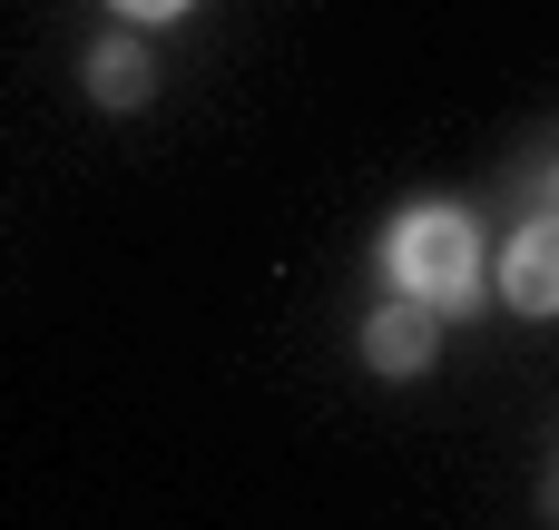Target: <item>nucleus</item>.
I'll return each mask as SVG.
<instances>
[{
    "mask_svg": "<svg viewBox=\"0 0 559 530\" xmlns=\"http://www.w3.org/2000/svg\"><path fill=\"white\" fill-rule=\"evenodd\" d=\"M383 266H393V285H403V295H423L432 315L481 295V236H472V216H462V207H413V216H393Z\"/></svg>",
    "mask_w": 559,
    "mask_h": 530,
    "instance_id": "nucleus-1",
    "label": "nucleus"
},
{
    "mask_svg": "<svg viewBox=\"0 0 559 530\" xmlns=\"http://www.w3.org/2000/svg\"><path fill=\"white\" fill-rule=\"evenodd\" d=\"M501 295L521 315H559V216H531L501 256Z\"/></svg>",
    "mask_w": 559,
    "mask_h": 530,
    "instance_id": "nucleus-2",
    "label": "nucleus"
},
{
    "mask_svg": "<svg viewBox=\"0 0 559 530\" xmlns=\"http://www.w3.org/2000/svg\"><path fill=\"white\" fill-rule=\"evenodd\" d=\"M432 344H442V334H432V305H423V295H403V305H383V315L364 325L373 374H423V364H432Z\"/></svg>",
    "mask_w": 559,
    "mask_h": 530,
    "instance_id": "nucleus-3",
    "label": "nucleus"
},
{
    "mask_svg": "<svg viewBox=\"0 0 559 530\" xmlns=\"http://www.w3.org/2000/svg\"><path fill=\"white\" fill-rule=\"evenodd\" d=\"M88 89H98L108 108H138V98H147V49H138V39L88 49Z\"/></svg>",
    "mask_w": 559,
    "mask_h": 530,
    "instance_id": "nucleus-4",
    "label": "nucleus"
},
{
    "mask_svg": "<svg viewBox=\"0 0 559 530\" xmlns=\"http://www.w3.org/2000/svg\"><path fill=\"white\" fill-rule=\"evenodd\" d=\"M108 10H128V20H177L187 0H108Z\"/></svg>",
    "mask_w": 559,
    "mask_h": 530,
    "instance_id": "nucleus-5",
    "label": "nucleus"
}]
</instances>
